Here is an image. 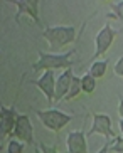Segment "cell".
Returning <instances> with one entry per match:
<instances>
[{
	"label": "cell",
	"instance_id": "obj_1",
	"mask_svg": "<svg viewBox=\"0 0 123 153\" xmlns=\"http://www.w3.org/2000/svg\"><path fill=\"white\" fill-rule=\"evenodd\" d=\"M73 51L64 52V54H44L39 52L37 62L32 66L34 71H54V69H71L74 62Z\"/></svg>",
	"mask_w": 123,
	"mask_h": 153
},
{
	"label": "cell",
	"instance_id": "obj_2",
	"mask_svg": "<svg viewBox=\"0 0 123 153\" xmlns=\"http://www.w3.org/2000/svg\"><path fill=\"white\" fill-rule=\"evenodd\" d=\"M42 37L49 42L51 49L57 51L64 45L71 44L76 37V29L73 25H54V27H46L42 30Z\"/></svg>",
	"mask_w": 123,
	"mask_h": 153
},
{
	"label": "cell",
	"instance_id": "obj_3",
	"mask_svg": "<svg viewBox=\"0 0 123 153\" xmlns=\"http://www.w3.org/2000/svg\"><path fill=\"white\" fill-rule=\"evenodd\" d=\"M36 114L39 116V120L42 121V125L51 131H61L64 126L73 120L71 114L63 113V111H57V109H46V111H39V109H37Z\"/></svg>",
	"mask_w": 123,
	"mask_h": 153
},
{
	"label": "cell",
	"instance_id": "obj_4",
	"mask_svg": "<svg viewBox=\"0 0 123 153\" xmlns=\"http://www.w3.org/2000/svg\"><path fill=\"white\" fill-rule=\"evenodd\" d=\"M115 37H116V32L110 25H103L100 29V32L96 34V39H95V44H96L95 57H100L101 54H105L106 51L110 49V45L113 44Z\"/></svg>",
	"mask_w": 123,
	"mask_h": 153
},
{
	"label": "cell",
	"instance_id": "obj_5",
	"mask_svg": "<svg viewBox=\"0 0 123 153\" xmlns=\"http://www.w3.org/2000/svg\"><path fill=\"white\" fill-rule=\"evenodd\" d=\"M95 133H100V135H105L106 138H113L115 133L111 130V118L108 114H100L96 113L93 116V125L89 128V131L86 133V136L95 135Z\"/></svg>",
	"mask_w": 123,
	"mask_h": 153
},
{
	"label": "cell",
	"instance_id": "obj_6",
	"mask_svg": "<svg viewBox=\"0 0 123 153\" xmlns=\"http://www.w3.org/2000/svg\"><path fill=\"white\" fill-rule=\"evenodd\" d=\"M14 135L17 136L22 143H32L34 141V128L27 114H19L17 123H15Z\"/></svg>",
	"mask_w": 123,
	"mask_h": 153
},
{
	"label": "cell",
	"instance_id": "obj_7",
	"mask_svg": "<svg viewBox=\"0 0 123 153\" xmlns=\"http://www.w3.org/2000/svg\"><path fill=\"white\" fill-rule=\"evenodd\" d=\"M34 84L44 93V96L47 98L49 103L54 101V96H56V77H54V72L52 71H44V74H42L37 81H34Z\"/></svg>",
	"mask_w": 123,
	"mask_h": 153
},
{
	"label": "cell",
	"instance_id": "obj_8",
	"mask_svg": "<svg viewBox=\"0 0 123 153\" xmlns=\"http://www.w3.org/2000/svg\"><path fill=\"white\" fill-rule=\"evenodd\" d=\"M73 68L71 69H66L59 74V77L56 79V96H54V101H59V99H64L69 93V88H71V81H73Z\"/></svg>",
	"mask_w": 123,
	"mask_h": 153
},
{
	"label": "cell",
	"instance_id": "obj_9",
	"mask_svg": "<svg viewBox=\"0 0 123 153\" xmlns=\"http://www.w3.org/2000/svg\"><path fill=\"white\" fill-rule=\"evenodd\" d=\"M66 145H68V153H88L86 133L71 131L66 138Z\"/></svg>",
	"mask_w": 123,
	"mask_h": 153
},
{
	"label": "cell",
	"instance_id": "obj_10",
	"mask_svg": "<svg viewBox=\"0 0 123 153\" xmlns=\"http://www.w3.org/2000/svg\"><path fill=\"white\" fill-rule=\"evenodd\" d=\"M10 4H14L19 9V14L29 15V17L37 24L41 22V20H39V12H37V9H39V2H37V0H12Z\"/></svg>",
	"mask_w": 123,
	"mask_h": 153
},
{
	"label": "cell",
	"instance_id": "obj_11",
	"mask_svg": "<svg viewBox=\"0 0 123 153\" xmlns=\"http://www.w3.org/2000/svg\"><path fill=\"white\" fill-rule=\"evenodd\" d=\"M17 113L12 108H2V135L9 136L10 133H14L15 123H17Z\"/></svg>",
	"mask_w": 123,
	"mask_h": 153
},
{
	"label": "cell",
	"instance_id": "obj_12",
	"mask_svg": "<svg viewBox=\"0 0 123 153\" xmlns=\"http://www.w3.org/2000/svg\"><path fill=\"white\" fill-rule=\"evenodd\" d=\"M106 66H108V62H106V61H95V62L91 64V68H89V71H88V72H89L95 79H100V77L105 76Z\"/></svg>",
	"mask_w": 123,
	"mask_h": 153
},
{
	"label": "cell",
	"instance_id": "obj_13",
	"mask_svg": "<svg viewBox=\"0 0 123 153\" xmlns=\"http://www.w3.org/2000/svg\"><path fill=\"white\" fill-rule=\"evenodd\" d=\"M81 86H83V91H84L86 94H91L93 91L96 89V79L89 74V72H86V74L81 77Z\"/></svg>",
	"mask_w": 123,
	"mask_h": 153
},
{
	"label": "cell",
	"instance_id": "obj_14",
	"mask_svg": "<svg viewBox=\"0 0 123 153\" xmlns=\"http://www.w3.org/2000/svg\"><path fill=\"white\" fill-rule=\"evenodd\" d=\"M83 91V86H81V77H78V76H74L73 77V81H71V88H69V93H68V96H66V101H71L73 98H76L79 93Z\"/></svg>",
	"mask_w": 123,
	"mask_h": 153
},
{
	"label": "cell",
	"instance_id": "obj_15",
	"mask_svg": "<svg viewBox=\"0 0 123 153\" xmlns=\"http://www.w3.org/2000/svg\"><path fill=\"white\" fill-rule=\"evenodd\" d=\"M24 152V143L19 140H12L7 146V153H22Z\"/></svg>",
	"mask_w": 123,
	"mask_h": 153
},
{
	"label": "cell",
	"instance_id": "obj_16",
	"mask_svg": "<svg viewBox=\"0 0 123 153\" xmlns=\"http://www.w3.org/2000/svg\"><path fill=\"white\" fill-rule=\"evenodd\" d=\"M113 152L116 153H123V136H116L115 138V143H113Z\"/></svg>",
	"mask_w": 123,
	"mask_h": 153
},
{
	"label": "cell",
	"instance_id": "obj_17",
	"mask_svg": "<svg viewBox=\"0 0 123 153\" xmlns=\"http://www.w3.org/2000/svg\"><path fill=\"white\" fill-rule=\"evenodd\" d=\"M113 12H115V15H116L120 20H123V2L113 4Z\"/></svg>",
	"mask_w": 123,
	"mask_h": 153
},
{
	"label": "cell",
	"instance_id": "obj_18",
	"mask_svg": "<svg viewBox=\"0 0 123 153\" xmlns=\"http://www.w3.org/2000/svg\"><path fill=\"white\" fill-rule=\"evenodd\" d=\"M115 74L123 77V57H120L116 61V64H115Z\"/></svg>",
	"mask_w": 123,
	"mask_h": 153
},
{
	"label": "cell",
	"instance_id": "obj_19",
	"mask_svg": "<svg viewBox=\"0 0 123 153\" xmlns=\"http://www.w3.org/2000/svg\"><path fill=\"white\" fill-rule=\"evenodd\" d=\"M39 148H41V152H42V153H57L54 148H52V146H47V145H44V143L39 145Z\"/></svg>",
	"mask_w": 123,
	"mask_h": 153
},
{
	"label": "cell",
	"instance_id": "obj_20",
	"mask_svg": "<svg viewBox=\"0 0 123 153\" xmlns=\"http://www.w3.org/2000/svg\"><path fill=\"white\" fill-rule=\"evenodd\" d=\"M108 148H110L108 143H105V145H103V148H100V152H98V153H108Z\"/></svg>",
	"mask_w": 123,
	"mask_h": 153
},
{
	"label": "cell",
	"instance_id": "obj_21",
	"mask_svg": "<svg viewBox=\"0 0 123 153\" xmlns=\"http://www.w3.org/2000/svg\"><path fill=\"white\" fill-rule=\"evenodd\" d=\"M118 113H120V116H122V120H123V99L120 101V106H118Z\"/></svg>",
	"mask_w": 123,
	"mask_h": 153
},
{
	"label": "cell",
	"instance_id": "obj_22",
	"mask_svg": "<svg viewBox=\"0 0 123 153\" xmlns=\"http://www.w3.org/2000/svg\"><path fill=\"white\" fill-rule=\"evenodd\" d=\"M120 131H122V135H123V120H120Z\"/></svg>",
	"mask_w": 123,
	"mask_h": 153
}]
</instances>
